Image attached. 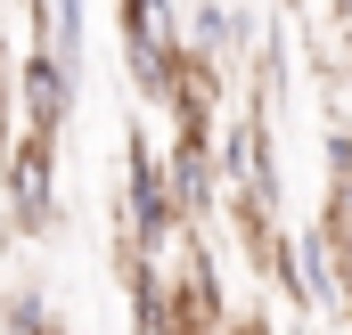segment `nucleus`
I'll list each match as a JSON object with an SVG mask.
<instances>
[{
	"instance_id": "8",
	"label": "nucleus",
	"mask_w": 352,
	"mask_h": 335,
	"mask_svg": "<svg viewBox=\"0 0 352 335\" xmlns=\"http://www.w3.org/2000/svg\"><path fill=\"white\" fill-rule=\"evenodd\" d=\"M0 303H8V286H0Z\"/></svg>"
},
{
	"instance_id": "2",
	"label": "nucleus",
	"mask_w": 352,
	"mask_h": 335,
	"mask_svg": "<svg viewBox=\"0 0 352 335\" xmlns=\"http://www.w3.org/2000/svg\"><path fill=\"white\" fill-rule=\"evenodd\" d=\"M123 253H173L188 238V213H180L173 180H164V156L148 139H131V164H123Z\"/></svg>"
},
{
	"instance_id": "4",
	"label": "nucleus",
	"mask_w": 352,
	"mask_h": 335,
	"mask_svg": "<svg viewBox=\"0 0 352 335\" xmlns=\"http://www.w3.org/2000/svg\"><path fill=\"white\" fill-rule=\"evenodd\" d=\"M8 213L25 238L58 221V131H33V123L8 131Z\"/></svg>"
},
{
	"instance_id": "6",
	"label": "nucleus",
	"mask_w": 352,
	"mask_h": 335,
	"mask_svg": "<svg viewBox=\"0 0 352 335\" xmlns=\"http://www.w3.org/2000/svg\"><path fill=\"white\" fill-rule=\"evenodd\" d=\"M328 221H344V229H352V131L328 139Z\"/></svg>"
},
{
	"instance_id": "5",
	"label": "nucleus",
	"mask_w": 352,
	"mask_h": 335,
	"mask_svg": "<svg viewBox=\"0 0 352 335\" xmlns=\"http://www.w3.org/2000/svg\"><path fill=\"white\" fill-rule=\"evenodd\" d=\"M254 49H263V16H246L238 0H188V58H197V66L230 74V66H246Z\"/></svg>"
},
{
	"instance_id": "7",
	"label": "nucleus",
	"mask_w": 352,
	"mask_h": 335,
	"mask_svg": "<svg viewBox=\"0 0 352 335\" xmlns=\"http://www.w3.org/2000/svg\"><path fill=\"white\" fill-rule=\"evenodd\" d=\"M50 41L82 66V49H90V0H50Z\"/></svg>"
},
{
	"instance_id": "1",
	"label": "nucleus",
	"mask_w": 352,
	"mask_h": 335,
	"mask_svg": "<svg viewBox=\"0 0 352 335\" xmlns=\"http://www.w3.org/2000/svg\"><path fill=\"white\" fill-rule=\"evenodd\" d=\"M115 16H123V66H131V82L164 106L180 58H188V16H180V0H115Z\"/></svg>"
},
{
	"instance_id": "3",
	"label": "nucleus",
	"mask_w": 352,
	"mask_h": 335,
	"mask_svg": "<svg viewBox=\"0 0 352 335\" xmlns=\"http://www.w3.org/2000/svg\"><path fill=\"white\" fill-rule=\"evenodd\" d=\"M74 98H82V66H74L58 41H25V49L8 58V106H16V123H33V131H66Z\"/></svg>"
}]
</instances>
